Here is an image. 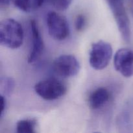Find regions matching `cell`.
Returning <instances> with one entry per match:
<instances>
[{"mask_svg": "<svg viewBox=\"0 0 133 133\" xmlns=\"http://www.w3.org/2000/svg\"><path fill=\"white\" fill-rule=\"evenodd\" d=\"M24 33L18 21L7 18L0 24V44L9 49H18L23 42Z\"/></svg>", "mask_w": 133, "mask_h": 133, "instance_id": "cell-1", "label": "cell"}, {"mask_svg": "<svg viewBox=\"0 0 133 133\" xmlns=\"http://www.w3.org/2000/svg\"><path fill=\"white\" fill-rule=\"evenodd\" d=\"M113 14L122 38L127 42L131 41L130 22L124 5V0H107Z\"/></svg>", "mask_w": 133, "mask_h": 133, "instance_id": "cell-2", "label": "cell"}, {"mask_svg": "<svg viewBox=\"0 0 133 133\" xmlns=\"http://www.w3.org/2000/svg\"><path fill=\"white\" fill-rule=\"evenodd\" d=\"M112 56V48L109 43L103 40L94 43L89 53L90 66L96 70L105 69Z\"/></svg>", "mask_w": 133, "mask_h": 133, "instance_id": "cell-3", "label": "cell"}, {"mask_svg": "<svg viewBox=\"0 0 133 133\" xmlns=\"http://www.w3.org/2000/svg\"><path fill=\"white\" fill-rule=\"evenodd\" d=\"M35 90L44 99L53 101L63 96L66 94L67 88L62 81L50 78L36 83L35 86Z\"/></svg>", "mask_w": 133, "mask_h": 133, "instance_id": "cell-4", "label": "cell"}, {"mask_svg": "<svg viewBox=\"0 0 133 133\" xmlns=\"http://www.w3.org/2000/svg\"><path fill=\"white\" fill-rule=\"evenodd\" d=\"M46 22L49 35L55 40H64L70 35V26L64 16L50 11L47 14Z\"/></svg>", "mask_w": 133, "mask_h": 133, "instance_id": "cell-5", "label": "cell"}, {"mask_svg": "<svg viewBox=\"0 0 133 133\" xmlns=\"http://www.w3.org/2000/svg\"><path fill=\"white\" fill-rule=\"evenodd\" d=\"M80 64L75 56L62 55L53 61V69L55 73L63 78L75 76L80 71Z\"/></svg>", "mask_w": 133, "mask_h": 133, "instance_id": "cell-6", "label": "cell"}, {"mask_svg": "<svg viewBox=\"0 0 133 133\" xmlns=\"http://www.w3.org/2000/svg\"><path fill=\"white\" fill-rule=\"evenodd\" d=\"M114 64L116 71L127 78L133 76V50L122 48L114 55Z\"/></svg>", "mask_w": 133, "mask_h": 133, "instance_id": "cell-7", "label": "cell"}, {"mask_svg": "<svg viewBox=\"0 0 133 133\" xmlns=\"http://www.w3.org/2000/svg\"><path fill=\"white\" fill-rule=\"evenodd\" d=\"M31 36H32V48L28 56L29 63H32L37 61L42 53L44 48V44L39 31L38 26L35 19L30 22Z\"/></svg>", "mask_w": 133, "mask_h": 133, "instance_id": "cell-8", "label": "cell"}, {"mask_svg": "<svg viewBox=\"0 0 133 133\" xmlns=\"http://www.w3.org/2000/svg\"><path fill=\"white\" fill-rule=\"evenodd\" d=\"M110 93L107 88L100 87L95 90L89 97V106L93 110L102 107L109 99Z\"/></svg>", "mask_w": 133, "mask_h": 133, "instance_id": "cell-9", "label": "cell"}, {"mask_svg": "<svg viewBox=\"0 0 133 133\" xmlns=\"http://www.w3.org/2000/svg\"><path fill=\"white\" fill-rule=\"evenodd\" d=\"M36 121L35 119H22L16 124V131L19 133H34L36 128Z\"/></svg>", "mask_w": 133, "mask_h": 133, "instance_id": "cell-10", "label": "cell"}, {"mask_svg": "<svg viewBox=\"0 0 133 133\" xmlns=\"http://www.w3.org/2000/svg\"><path fill=\"white\" fill-rule=\"evenodd\" d=\"M15 87V83L12 78L9 77H4L1 79L0 88L1 94L4 96H10L12 94Z\"/></svg>", "mask_w": 133, "mask_h": 133, "instance_id": "cell-11", "label": "cell"}, {"mask_svg": "<svg viewBox=\"0 0 133 133\" xmlns=\"http://www.w3.org/2000/svg\"><path fill=\"white\" fill-rule=\"evenodd\" d=\"M14 4L18 9L23 12H29L31 9V0H13Z\"/></svg>", "mask_w": 133, "mask_h": 133, "instance_id": "cell-12", "label": "cell"}, {"mask_svg": "<svg viewBox=\"0 0 133 133\" xmlns=\"http://www.w3.org/2000/svg\"><path fill=\"white\" fill-rule=\"evenodd\" d=\"M86 25V18L83 14H79L75 22V27L77 31H81L84 29Z\"/></svg>", "mask_w": 133, "mask_h": 133, "instance_id": "cell-13", "label": "cell"}, {"mask_svg": "<svg viewBox=\"0 0 133 133\" xmlns=\"http://www.w3.org/2000/svg\"><path fill=\"white\" fill-rule=\"evenodd\" d=\"M0 97H1V99H0V102H1V105H0V107H1V110H0V118H2L4 114H5V110H6V102L5 96L1 94Z\"/></svg>", "mask_w": 133, "mask_h": 133, "instance_id": "cell-14", "label": "cell"}, {"mask_svg": "<svg viewBox=\"0 0 133 133\" xmlns=\"http://www.w3.org/2000/svg\"><path fill=\"white\" fill-rule=\"evenodd\" d=\"M11 0H0V5L1 7H7L10 3Z\"/></svg>", "mask_w": 133, "mask_h": 133, "instance_id": "cell-15", "label": "cell"}, {"mask_svg": "<svg viewBox=\"0 0 133 133\" xmlns=\"http://www.w3.org/2000/svg\"><path fill=\"white\" fill-rule=\"evenodd\" d=\"M45 0H33L34 5L35 7H40V6L43 5Z\"/></svg>", "mask_w": 133, "mask_h": 133, "instance_id": "cell-16", "label": "cell"}, {"mask_svg": "<svg viewBox=\"0 0 133 133\" xmlns=\"http://www.w3.org/2000/svg\"><path fill=\"white\" fill-rule=\"evenodd\" d=\"M130 10H131V13H132V15L133 16V0H128Z\"/></svg>", "mask_w": 133, "mask_h": 133, "instance_id": "cell-17", "label": "cell"}]
</instances>
